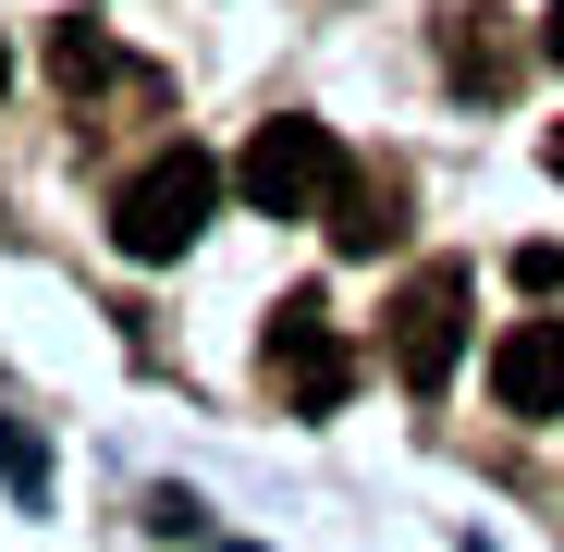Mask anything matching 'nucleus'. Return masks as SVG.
I'll return each instance as SVG.
<instances>
[{"label":"nucleus","mask_w":564,"mask_h":552,"mask_svg":"<svg viewBox=\"0 0 564 552\" xmlns=\"http://www.w3.org/2000/svg\"><path fill=\"white\" fill-rule=\"evenodd\" d=\"M209 209H221V160H209V148H160V160L123 172V197H111V246H123L135 270H160V258H184V246L209 234Z\"/></svg>","instance_id":"nucleus-1"},{"label":"nucleus","mask_w":564,"mask_h":552,"mask_svg":"<svg viewBox=\"0 0 564 552\" xmlns=\"http://www.w3.org/2000/svg\"><path fill=\"white\" fill-rule=\"evenodd\" d=\"M234 184H246L258 221H332V197H344V148H332V123H295V111H282V123L246 136Z\"/></svg>","instance_id":"nucleus-2"},{"label":"nucleus","mask_w":564,"mask_h":552,"mask_svg":"<svg viewBox=\"0 0 564 552\" xmlns=\"http://www.w3.org/2000/svg\"><path fill=\"white\" fill-rule=\"evenodd\" d=\"M381 356H393L405 393H442V381H454V356H466V270H454V258L405 270V295L381 307Z\"/></svg>","instance_id":"nucleus-3"},{"label":"nucleus","mask_w":564,"mask_h":552,"mask_svg":"<svg viewBox=\"0 0 564 552\" xmlns=\"http://www.w3.org/2000/svg\"><path fill=\"white\" fill-rule=\"evenodd\" d=\"M258 368H270V393L295 405V418H332V405L356 393V356H344V332H332V307H319V295H282V307H270Z\"/></svg>","instance_id":"nucleus-4"},{"label":"nucleus","mask_w":564,"mask_h":552,"mask_svg":"<svg viewBox=\"0 0 564 552\" xmlns=\"http://www.w3.org/2000/svg\"><path fill=\"white\" fill-rule=\"evenodd\" d=\"M491 405L503 418H564V307H540L491 344Z\"/></svg>","instance_id":"nucleus-5"},{"label":"nucleus","mask_w":564,"mask_h":552,"mask_svg":"<svg viewBox=\"0 0 564 552\" xmlns=\"http://www.w3.org/2000/svg\"><path fill=\"white\" fill-rule=\"evenodd\" d=\"M50 74H62V99H74L86 123H99L111 99H123V111H160V74H148V62H123L99 25H62V37H50Z\"/></svg>","instance_id":"nucleus-6"},{"label":"nucleus","mask_w":564,"mask_h":552,"mask_svg":"<svg viewBox=\"0 0 564 552\" xmlns=\"http://www.w3.org/2000/svg\"><path fill=\"white\" fill-rule=\"evenodd\" d=\"M405 234V172H344L332 197V258H381Z\"/></svg>","instance_id":"nucleus-7"},{"label":"nucleus","mask_w":564,"mask_h":552,"mask_svg":"<svg viewBox=\"0 0 564 552\" xmlns=\"http://www.w3.org/2000/svg\"><path fill=\"white\" fill-rule=\"evenodd\" d=\"M491 25H503V13H454V25H442V74L479 86V99H503V86H516V50H503Z\"/></svg>","instance_id":"nucleus-8"},{"label":"nucleus","mask_w":564,"mask_h":552,"mask_svg":"<svg viewBox=\"0 0 564 552\" xmlns=\"http://www.w3.org/2000/svg\"><path fill=\"white\" fill-rule=\"evenodd\" d=\"M540 50H552V62H564V0H552V13H540Z\"/></svg>","instance_id":"nucleus-9"},{"label":"nucleus","mask_w":564,"mask_h":552,"mask_svg":"<svg viewBox=\"0 0 564 552\" xmlns=\"http://www.w3.org/2000/svg\"><path fill=\"white\" fill-rule=\"evenodd\" d=\"M552 172H564V123H552Z\"/></svg>","instance_id":"nucleus-10"},{"label":"nucleus","mask_w":564,"mask_h":552,"mask_svg":"<svg viewBox=\"0 0 564 552\" xmlns=\"http://www.w3.org/2000/svg\"><path fill=\"white\" fill-rule=\"evenodd\" d=\"M0 86H13V50H0Z\"/></svg>","instance_id":"nucleus-11"}]
</instances>
